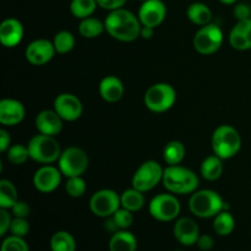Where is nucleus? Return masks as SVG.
<instances>
[{
  "mask_svg": "<svg viewBox=\"0 0 251 251\" xmlns=\"http://www.w3.org/2000/svg\"><path fill=\"white\" fill-rule=\"evenodd\" d=\"M104 25L108 34L120 42H134L140 37L142 27L139 16L124 7L109 11Z\"/></svg>",
  "mask_w": 251,
  "mask_h": 251,
  "instance_id": "obj_1",
  "label": "nucleus"
},
{
  "mask_svg": "<svg viewBox=\"0 0 251 251\" xmlns=\"http://www.w3.org/2000/svg\"><path fill=\"white\" fill-rule=\"evenodd\" d=\"M164 188L172 194H194L199 188V176L191 169L181 166H168L163 173Z\"/></svg>",
  "mask_w": 251,
  "mask_h": 251,
  "instance_id": "obj_2",
  "label": "nucleus"
},
{
  "mask_svg": "<svg viewBox=\"0 0 251 251\" xmlns=\"http://www.w3.org/2000/svg\"><path fill=\"white\" fill-rule=\"evenodd\" d=\"M191 213L200 218L216 217L221 211L226 210L227 205L221 195L210 189L195 191L189 200Z\"/></svg>",
  "mask_w": 251,
  "mask_h": 251,
  "instance_id": "obj_3",
  "label": "nucleus"
},
{
  "mask_svg": "<svg viewBox=\"0 0 251 251\" xmlns=\"http://www.w3.org/2000/svg\"><path fill=\"white\" fill-rule=\"evenodd\" d=\"M211 145L216 156L222 159H229L240 151L242 137L235 127L230 125H220L213 131Z\"/></svg>",
  "mask_w": 251,
  "mask_h": 251,
  "instance_id": "obj_4",
  "label": "nucleus"
},
{
  "mask_svg": "<svg viewBox=\"0 0 251 251\" xmlns=\"http://www.w3.org/2000/svg\"><path fill=\"white\" fill-rule=\"evenodd\" d=\"M29 158L41 164H51L59 161L61 156V147L55 136L38 134L31 137L27 144Z\"/></svg>",
  "mask_w": 251,
  "mask_h": 251,
  "instance_id": "obj_5",
  "label": "nucleus"
},
{
  "mask_svg": "<svg viewBox=\"0 0 251 251\" xmlns=\"http://www.w3.org/2000/svg\"><path fill=\"white\" fill-rule=\"evenodd\" d=\"M176 100V92L173 86L166 82L152 85L144 96L147 109L153 113H164L171 109Z\"/></svg>",
  "mask_w": 251,
  "mask_h": 251,
  "instance_id": "obj_6",
  "label": "nucleus"
},
{
  "mask_svg": "<svg viewBox=\"0 0 251 251\" xmlns=\"http://www.w3.org/2000/svg\"><path fill=\"white\" fill-rule=\"evenodd\" d=\"M163 173L164 169L162 168L158 162L152 161V159L144 162L136 169L134 176H132V188L141 193H147L156 188L163 180Z\"/></svg>",
  "mask_w": 251,
  "mask_h": 251,
  "instance_id": "obj_7",
  "label": "nucleus"
},
{
  "mask_svg": "<svg viewBox=\"0 0 251 251\" xmlns=\"http://www.w3.org/2000/svg\"><path fill=\"white\" fill-rule=\"evenodd\" d=\"M193 43L195 50L203 55L216 53L223 43L222 29L215 24L205 25L195 33Z\"/></svg>",
  "mask_w": 251,
  "mask_h": 251,
  "instance_id": "obj_8",
  "label": "nucleus"
},
{
  "mask_svg": "<svg viewBox=\"0 0 251 251\" xmlns=\"http://www.w3.org/2000/svg\"><path fill=\"white\" fill-rule=\"evenodd\" d=\"M58 162L61 174L68 178L81 176L88 168L87 153L78 147H69L61 152Z\"/></svg>",
  "mask_w": 251,
  "mask_h": 251,
  "instance_id": "obj_9",
  "label": "nucleus"
},
{
  "mask_svg": "<svg viewBox=\"0 0 251 251\" xmlns=\"http://www.w3.org/2000/svg\"><path fill=\"white\" fill-rule=\"evenodd\" d=\"M149 210L154 220L159 222H171L178 217L181 206L178 199L172 194H159L152 199Z\"/></svg>",
  "mask_w": 251,
  "mask_h": 251,
  "instance_id": "obj_10",
  "label": "nucleus"
},
{
  "mask_svg": "<svg viewBox=\"0 0 251 251\" xmlns=\"http://www.w3.org/2000/svg\"><path fill=\"white\" fill-rule=\"evenodd\" d=\"M122 207L120 195L110 189L96 191L90 200V208L98 217H110Z\"/></svg>",
  "mask_w": 251,
  "mask_h": 251,
  "instance_id": "obj_11",
  "label": "nucleus"
},
{
  "mask_svg": "<svg viewBox=\"0 0 251 251\" xmlns=\"http://www.w3.org/2000/svg\"><path fill=\"white\" fill-rule=\"evenodd\" d=\"M139 20L142 26L156 28L167 16V6L162 0H146L139 9Z\"/></svg>",
  "mask_w": 251,
  "mask_h": 251,
  "instance_id": "obj_12",
  "label": "nucleus"
},
{
  "mask_svg": "<svg viewBox=\"0 0 251 251\" xmlns=\"http://www.w3.org/2000/svg\"><path fill=\"white\" fill-rule=\"evenodd\" d=\"M54 110L65 122H75L82 114V103L73 93H60L54 100Z\"/></svg>",
  "mask_w": 251,
  "mask_h": 251,
  "instance_id": "obj_13",
  "label": "nucleus"
},
{
  "mask_svg": "<svg viewBox=\"0 0 251 251\" xmlns=\"http://www.w3.org/2000/svg\"><path fill=\"white\" fill-rule=\"evenodd\" d=\"M55 53L56 51L55 48H54L53 42L48 41V39L39 38L31 42L27 46L26 50H25V56H26L27 61L29 64L41 66L49 63Z\"/></svg>",
  "mask_w": 251,
  "mask_h": 251,
  "instance_id": "obj_14",
  "label": "nucleus"
},
{
  "mask_svg": "<svg viewBox=\"0 0 251 251\" xmlns=\"http://www.w3.org/2000/svg\"><path fill=\"white\" fill-rule=\"evenodd\" d=\"M61 181V172L59 167L44 164L39 169H37L33 176V185L38 191L43 194L53 193L58 189Z\"/></svg>",
  "mask_w": 251,
  "mask_h": 251,
  "instance_id": "obj_15",
  "label": "nucleus"
},
{
  "mask_svg": "<svg viewBox=\"0 0 251 251\" xmlns=\"http://www.w3.org/2000/svg\"><path fill=\"white\" fill-rule=\"evenodd\" d=\"M173 233L176 239L185 247L196 244L199 237H200V229H199L198 223L193 218L189 217L179 218L174 225Z\"/></svg>",
  "mask_w": 251,
  "mask_h": 251,
  "instance_id": "obj_16",
  "label": "nucleus"
},
{
  "mask_svg": "<svg viewBox=\"0 0 251 251\" xmlns=\"http://www.w3.org/2000/svg\"><path fill=\"white\" fill-rule=\"evenodd\" d=\"M26 110L17 100L5 98L0 102V123L6 126H15L24 120Z\"/></svg>",
  "mask_w": 251,
  "mask_h": 251,
  "instance_id": "obj_17",
  "label": "nucleus"
},
{
  "mask_svg": "<svg viewBox=\"0 0 251 251\" xmlns=\"http://www.w3.org/2000/svg\"><path fill=\"white\" fill-rule=\"evenodd\" d=\"M24 38V26L14 17L4 20L0 25V42L6 48H14Z\"/></svg>",
  "mask_w": 251,
  "mask_h": 251,
  "instance_id": "obj_18",
  "label": "nucleus"
},
{
  "mask_svg": "<svg viewBox=\"0 0 251 251\" xmlns=\"http://www.w3.org/2000/svg\"><path fill=\"white\" fill-rule=\"evenodd\" d=\"M63 122L64 120L55 110H42L37 114L34 124L39 134L56 136L63 130Z\"/></svg>",
  "mask_w": 251,
  "mask_h": 251,
  "instance_id": "obj_19",
  "label": "nucleus"
},
{
  "mask_svg": "<svg viewBox=\"0 0 251 251\" xmlns=\"http://www.w3.org/2000/svg\"><path fill=\"white\" fill-rule=\"evenodd\" d=\"M229 43L237 50L251 49V19L238 21L229 33Z\"/></svg>",
  "mask_w": 251,
  "mask_h": 251,
  "instance_id": "obj_20",
  "label": "nucleus"
},
{
  "mask_svg": "<svg viewBox=\"0 0 251 251\" xmlns=\"http://www.w3.org/2000/svg\"><path fill=\"white\" fill-rule=\"evenodd\" d=\"M98 90H100V97L108 103L118 102L124 96V85L122 80L113 75L103 77L98 86Z\"/></svg>",
  "mask_w": 251,
  "mask_h": 251,
  "instance_id": "obj_21",
  "label": "nucleus"
},
{
  "mask_svg": "<svg viewBox=\"0 0 251 251\" xmlns=\"http://www.w3.org/2000/svg\"><path fill=\"white\" fill-rule=\"evenodd\" d=\"M136 249L137 240L132 233L127 232L126 229L113 233L109 240L110 251H136Z\"/></svg>",
  "mask_w": 251,
  "mask_h": 251,
  "instance_id": "obj_22",
  "label": "nucleus"
},
{
  "mask_svg": "<svg viewBox=\"0 0 251 251\" xmlns=\"http://www.w3.org/2000/svg\"><path fill=\"white\" fill-rule=\"evenodd\" d=\"M223 159L220 158L218 156L213 154V156L206 157L201 163V176L208 181H215L221 178L223 173Z\"/></svg>",
  "mask_w": 251,
  "mask_h": 251,
  "instance_id": "obj_23",
  "label": "nucleus"
},
{
  "mask_svg": "<svg viewBox=\"0 0 251 251\" xmlns=\"http://www.w3.org/2000/svg\"><path fill=\"white\" fill-rule=\"evenodd\" d=\"M186 16L193 24L198 26H205V25L211 24L212 11L203 2H193L186 10Z\"/></svg>",
  "mask_w": 251,
  "mask_h": 251,
  "instance_id": "obj_24",
  "label": "nucleus"
},
{
  "mask_svg": "<svg viewBox=\"0 0 251 251\" xmlns=\"http://www.w3.org/2000/svg\"><path fill=\"white\" fill-rule=\"evenodd\" d=\"M185 146L180 141L168 142L163 150V158L168 166H178L185 158Z\"/></svg>",
  "mask_w": 251,
  "mask_h": 251,
  "instance_id": "obj_25",
  "label": "nucleus"
},
{
  "mask_svg": "<svg viewBox=\"0 0 251 251\" xmlns=\"http://www.w3.org/2000/svg\"><path fill=\"white\" fill-rule=\"evenodd\" d=\"M120 201H122V207L136 212L140 211L145 205V196L144 193L136 190L135 188L127 189L120 195Z\"/></svg>",
  "mask_w": 251,
  "mask_h": 251,
  "instance_id": "obj_26",
  "label": "nucleus"
},
{
  "mask_svg": "<svg viewBox=\"0 0 251 251\" xmlns=\"http://www.w3.org/2000/svg\"><path fill=\"white\" fill-rule=\"evenodd\" d=\"M105 31V25L100 20L95 17H87V19L81 20L78 25V32L83 38H96L100 36Z\"/></svg>",
  "mask_w": 251,
  "mask_h": 251,
  "instance_id": "obj_27",
  "label": "nucleus"
},
{
  "mask_svg": "<svg viewBox=\"0 0 251 251\" xmlns=\"http://www.w3.org/2000/svg\"><path fill=\"white\" fill-rule=\"evenodd\" d=\"M235 221L232 213L228 212L227 210H223L218 213L213 220V229L221 237L229 235L234 230Z\"/></svg>",
  "mask_w": 251,
  "mask_h": 251,
  "instance_id": "obj_28",
  "label": "nucleus"
},
{
  "mask_svg": "<svg viewBox=\"0 0 251 251\" xmlns=\"http://www.w3.org/2000/svg\"><path fill=\"white\" fill-rule=\"evenodd\" d=\"M19 201L17 189L14 184L6 179L0 180V208H11Z\"/></svg>",
  "mask_w": 251,
  "mask_h": 251,
  "instance_id": "obj_29",
  "label": "nucleus"
},
{
  "mask_svg": "<svg viewBox=\"0 0 251 251\" xmlns=\"http://www.w3.org/2000/svg\"><path fill=\"white\" fill-rule=\"evenodd\" d=\"M97 6V0H71L70 11L76 19L83 20L92 16Z\"/></svg>",
  "mask_w": 251,
  "mask_h": 251,
  "instance_id": "obj_30",
  "label": "nucleus"
},
{
  "mask_svg": "<svg viewBox=\"0 0 251 251\" xmlns=\"http://www.w3.org/2000/svg\"><path fill=\"white\" fill-rule=\"evenodd\" d=\"M51 251H75V238L65 230H59L50 239Z\"/></svg>",
  "mask_w": 251,
  "mask_h": 251,
  "instance_id": "obj_31",
  "label": "nucleus"
},
{
  "mask_svg": "<svg viewBox=\"0 0 251 251\" xmlns=\"http://www.w3.org/2000/svg\"><path fill=\"white\" fill-rule=\"evenodd\" d=\"M54 48L59 54H66L71 51L75 47V37L69 31H60L54 36Z\"/></svg>",
  "mask_w": 251,
  "mask_h": 251,
  "instance_id": "obj_32",
  "label": "nucleus"
},
{
  "mask_svg": "<svg viewBox=\"0 0 251 251\" xmlns=\"http://www.w3.org/2000/svg\"><path fill=\"white\" fill-rule=\"evenodd\" d=\"M7 161L14 166H22L26 163L27 159L29 158V151L28 147L25 145L16 144L10 146V149L6 151Z\"/></svg>",
  "mask_w": 251,
  "mask_h": 251,
  "instance_id": "obj_33",
  "label": "nucleus"
},
{
  "mask_svg": "<svg viewBox=\"0 0 251 251\" xmlns=\"http://www.w3.org/2000/svg\"><path fill=\"white\" fill-rule=\"evenodd\" d=\"M65 191L71 198H81L86 193V181L81 176H70L65 184Z\"/></svg>",
  "mask_w": 251,
  "mask_h": 251,
  "instance_id": "obj_34",
  "label": "nucleus"
},
{
  "mask_svg": "<svg viewBox=\"0 0 251 251\" xmlns=\"http://www.w3.org/2000/svg\"><path fill=\"white\" fill-rule=\"evenodd\" d=\"M110 217L113 218L115 226H117V228L119 230L127 229V228L132 225V222H134V216H132V212L124 207H120L119 210H118L114 215L110 216Z\"/></svg>",
  "mask_w": 251,
  "mask_h": 251,
  "instance_id": "obj_35",
  "label": "nucleus"
},
{
  "mask_svg": "<svg viewBox=\"0 0 251 251\" xmlns=\"http://www.w3.org/2000/svg\"><path fill=\"white\" fill-rule=\"evenodd\" d=\"M1 251H29V249L24 238L10 235L2 242Z\"/></svg>",
  "mask_w": 251,
  "mask_h": 251,
  "instance_id": "obj_36",
  "label": "nucleus"
},
{
  "mask_svg": "<svg viewBox=\"0 0 251 251\" xmlns=\"http://www.w3.org/2000/svg\"><path fill=\"white\" fill-rule=\"evenodd\" d=\"M9 230H10V233H11V235L24 238L25 235L28 234V232H29L28 221H27L26 218L15 217L14 220H12Z\"/></svg>",
  "mask_w": 251,
  "mask_h": 251,
  "instance_id": "obj_37",
  "label": "nucleus"
},
{
  "mask_svg": "<svg viewBox=\"0 0 251 251\" xmlns=\"http://www.w3.org/2000/svg\"><path fill=\"white\" fill-rule=\"evenodd\" d=\"M12 215L15 217L20 218H27L29 216V212H31V208H29L28 203L25 202V201H17L14 206L11 207Z\"/></svg>",
  "mask_w": 251,
  "mask_h": 251,
  "instance_id": "obj_38",
  "label": "nucleus"
},
{
  "mask_svg": "<svg viewBox=\"0 0 251 251\" xmlns=\"http://www.w3.org/2000/svg\"><path fill=\"white\" fill-rule=\"evenodd\" d=\"M11 222V215L7 212L6 208H0V235H1V237H4V235L6 234L7 230L10 229Z\"/></svg>",
  "mask_w": 251,
  "mask_h": 251,
  "instance_id": "obj_39",
  "label": "nucleus"
},
{
  "mask_svg": "<svg viewBox=\"0 0 251 251\" xmlns=\"http://www.w3.org/2000/svg\"><path fill=\"white\" fill-rule=\"evenodd\" d=\"M126 1L127 0H97V4L102 9L108 10V11H113V10L122 9Z\"/></svg>",
  "mask_w": 251,
  "mask_h": 251,
  "instance_id": "obj_40",
  "label": "nucleus"
},
{
  "mask_svg": "<svg viewBox=\"0 0 251 251\" xmlns=\"http://www.w3.org/2000/svg\"><path fill=\"white\" fill-rule=\"evenodd\" d=\"M234 16L238 21L251 19V7L248 4H238L234 7Z\"/></svg>",
  "mask_w": 251,
  "mask_h": 251,
  "instance_id": "obj_41",
  "label": "nucleus"
},
{
  "mask_svg": "<svg viewBox=\"0 0 251 251\" xmlns=\"http://www.w3.org/2000/svg\"><path fill=\"white\" fill-rule=\"evenodd\" d=\"M198 247L199 249L202 250V251H208L211 250L213 248V245H215V240H213V238L211 237V235L208 234H202L199 237V240H198Z\"/></svg>",
  "mask_w": 251,
  "mask_h": 251,
  "instance_id": "obj_42",
  "label": "nucleus"
},
{
  "mask_svg": "<svg viewBox=\"0 0 251 251\" xmlns=\"http://www.w3.org/2000/svg\"><path fill=\"white\" fill-rule=\"evenodd\" d=\"M10 142H11V137H10L9 132L5 129L0 130V151L2 153H5L10 149Z\"/></svg>",
  "mask_w": 251,
  "mask_h": 251,
  "instance_id": "obj_43",
  "label": "nucleus"
},
{
  "mask_svg": "<svg viewBox=\"0 0 251 251\" xmlns=\"http://www.w3.org/2000/svg\"><path fill=\"white\" fill-rule=\"evenodd\" d=\"M153 34H154V28H152V27H146V26L141 27L140 37H142L144 39L152 38V37H153Z\"/></svg>",
  "mask_w": 251,
  "mask_h": 251,
  "instance_id": "obj_44",
  "label": "nucleus"
},
{
  "mask_svg": "<svg viewBox=\"0 0 251 251\" xmlns=\"http://www.w3.org/2000/svg\"><path fill=\"white\" fill-rule=\"evenodd\" d=\"M220 1L225 5H233L237 2V0H220Z\"/></svg>",
  "mask_w": 251,
  "mask_h": 251,
  "instance_id": "obj_45",
  "label": "nucleus"
},
{
  "mask_svg": "<svg viewBox=\"0 0 251 251\" xmlns=\"http://www.w3.org/2000/svg\"><path fill=\"white\" fill-rule=\"evenodd\" d=\"M140 1H142V2H144V1H146V0H140Z\"/></svg>",
  "mask_w": 251,
  "mask_h": 251,
  "instance_id": "obj_46",
  "label": "nucleus"
},
{
  "mask_svg": "<svg viewBox=\"0 0 251 251\" xmlns=\"http://www.w3.org/2000/svg\"><path fill=\"white\" fill-rule=\"evenodd\" d=\"M176 251H181V250H176Z\"/></svg>",
  "mask_w": 251,
  "mask_h": 251,
  "instance_id": "obj_47",
  "label": "nucleus"
}]
</instances>
